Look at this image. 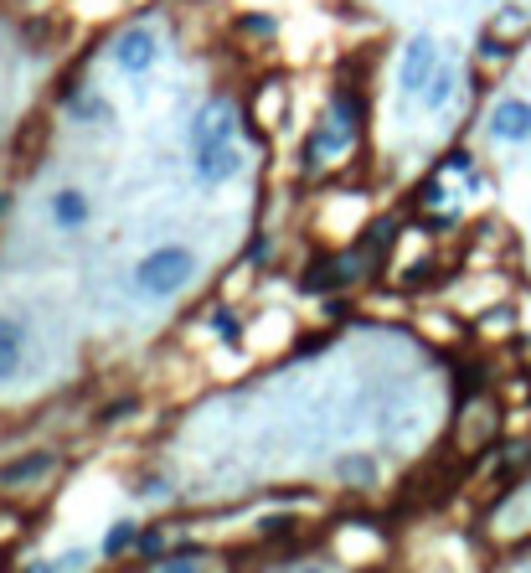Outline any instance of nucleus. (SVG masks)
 I'll return each mask as SVG.
<instances>
[{
	"label": "nucleus",
	"instance_id": "f257e3e1",
	"mask_svg": "<svg viewBox=\"0 0 531 573\" xmlns=\"http://www.w3.org/2000/svg\"><path fill=\"white\" fill-rule=\"evenodd\" d=\"M192 274H196L192 248L165 243V248H155V254H145L140 264H134V289L150 295V300H165V295H176V289L192 285Z\"/></svg>",
	"mask_w": 531,
	"mask_h": 573
},
{
	"label": "nucleus",
	"instance_id": "f03ea898",
	"mask_svg": "<svg viewBox=\"0 0 531 573\" xmlns=\"http://www.w3.org/2000/svg\"><path fill=\"white\" fill-rule=\"evenodd\" d=\"M248 166V155L237 151V140H217V145H196V182L202 186H222L243 176Z\"/></svg>",
	"mask_w": 531,
	"mask_h": 573
},
{
	"label": "nucleus",
	"instance_id": "7ed1b4c3",
	"mask_svg": "<svg viewBox=\"0 0 531 573\" xmlns=\"http://www.w3.org/2000/svg\"><path fill=\"white\" fill-rule=\"evenodd\" d=\"M433 73H439V47H433V37H413L408 52H402V68H398L402 93H418V99H423V89L433 83Z\"/></svg>",
	"mask_w": 531,
	"mask_h": 573
},
{
	"label": "nucleus",
	"instance_id": "20e7f679",
	"mask_svg": "<svg viewBox=\"0 0 531 573\" xmlns=\"http://www.w3.org/2000/svg\"><path fill=\"white\" fill-rule=\"evenodd\" d=\"M155 58H161V42H155V31H150V27H130V31H124V37L114 42L119 73H130V78L150 73V68H155Z\"/></svg>",
	"mask_w": 531,
	"mask_h": 573
},
{
	"label": "nucleus",
	"instance_id": "39448f33",
	"mask_svg": "<svg viewBox=\"0 0 531 573\" xmlns=\"http://www.w3.org/2000/svg\"><path fill=\"white\" fill-rule=\"evenodd\" d=\"M47 217H52V227H62V233H78V227L93 223V196L78 192V186H58V192L47 196Z\"/></svg>",
	"mask_w": 531,
	"mask_h": 573
},
{
	"label": "nucleus",
	"instance_id": "423d86ee",
	"mask_svg": "<svg viewBox=\"0 0 531 573\" xmlns=\"http://www.w3.org/2000/svg\"><path fill=\"white\" fill-rule=\"evenodd\" d=\"M490 135L501 145H527L531 140V104L527 99H501L490 109Z\"/></svg>",
	"mask_w": 531,
	"mask_h": 573
},
{
	"label": "nucleus",
	"instance_id": "0eeeda50",
	"mask_svg": "<svg viewBox=\"0 0 531 573\" xmlns=\"http://www.w3.org/2000/svg\"><path fill=\"white\" fill-rule=\"evenodd\" d=\"M217 140H237V109L227 99H212L192 124V145H217Z\"/></svg>",
	"mask_w": 531,
	"mask_h": 573
},
{
	"label": "nucleus",
	"instance_id": "6e6552de",
	"mask_svg": "<svg viewBox=\"0 0 531 573\" xmlns=\"http://www.w3.org/2000/svg\"><path fill=\"white\" fill-rule=\"evenodd\" d=\"M27 367V331L16 320H0V382H16Z\"/></svg>",
	"mask_w": 531,
	"mask_h": 573
},
{
	"label": "nucleus",
	"instance_id": "1a4fd4ad",
	"mask_svg": "<svg viewBox=\"0 0 531 573\" xmlns=\"http://www.w3.org/2000/svg\"><path fill=\"white\" fill-rule=\"evenodd\" d=\"M58 465V460H52V454L47 450H37V454H21V460H11V465L0 470V485H6V491H21V485H37L47 475V470Z\"/></svg>",
	"mask_w": 531,
	"mask_h": 573
},
{
	"label": "nucleus",
	"instance_id": "9d476101",
	"mask_svg": "<svg viewBox=\"0 0 531 573\" xmlns=\"http://www.w3.org/2000/svg\"><path fill=\"white\" fill-rule=\"evenodd\" d=\"M455 83H459L455 68H439V73H433V83L423 89V109H428V114H439V109L455 99Z\"/></svg>",
	"mask_w": 531,
	"mask_h": 573
},
{
	"label": "nucleus",
	"instance_id": "9b49d317",
	"mask_svg": "<svg viewBox=\"0 0 531 573\" xmlns=\"http://www.w3.org/2000/svg\"><path fill=\"white\" fill-rule=\"evenodd\" d=\"M336 475H340V481H351V485H367L371 475H377V470H371L367 454H346V460L336 465Z\"/></svg>",
	"mask_w": 531,
	"mask_h": 573
},
{
	"label": "nucleus",
	"instance_id": "f8f14e48",
	"mask_svg": "<svg viewBox=\"0 0 531 573\" xmlns=\"http://www.w3.org/2000/svg\"><path fill=\"white\" fill-rule=\"evenodd\" d=\"M73 120H109V104L104 99H93V104H73Z\"/></svg>",
	"mask_w": 531,
	"mask_h": 573
},
{
	"label": "nucleus",
	"instance_id": "ddd939ff",
	"mask_svg": "<svg viewBox=\"0 0 531 573\" xmlns=\"http://www.w3.org/2000/svg\"><path fill=\"white\" fill-rule=\"evenodd\" d=\"M212 331H222V336H233L237 326H233V316H212Z\"/></svg>",
	"mask_w": 531,
	"mask_h": 573
}]
</instances>
